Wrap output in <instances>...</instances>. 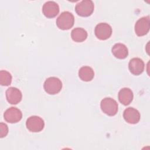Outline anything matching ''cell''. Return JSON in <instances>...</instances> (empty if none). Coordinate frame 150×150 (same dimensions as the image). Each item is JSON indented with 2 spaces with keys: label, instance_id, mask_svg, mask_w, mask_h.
Returning a JSON list of instances; mask_svg holds the SVG:
<instances>
[{
  "label": "cell",
  "instance_id": "6da1fadb",
  "mask_svg": "<svg viewBox=\"0 0 150 150\" xmlns=\"http://www.w3.org/2000/svg\"><path fill=\"white\" fill-rule=\"evenodd\" d=\"M74 22L73 15L68 11L62 12L56 19L57 27L62 30H68L72 28Z\"/></svg>",
  "mask_w": 150,
  "mask_h": 150
},
{
  "label": "cell",
  "instance_id": "7a4b0ae2",
  "mask_svg": "<svg viewBox=\"0 0 150 150\" xmlns=\"http://www.w3.org/2000/svg\"><path fill=\"white\" fill-rule=\"evenodd\" d=\"M43 87L47 93L53 95L60 91L62 88V83L59 78L50 77L45 80Z\"/></svg>",
  "mask_w": 150,
  "mask_h": 150
},
{
  "label": "cell",
  "instance_id": "3957f363",
  "mask_svg": "<svg viewBox=\"0 0 150 150\" xmlns=\"http://www.w3.org/2000/svg\"><path fill=\"white\" fill-rule=\"evenodd\" d=\"M100 107L103 112L109 116L115 115L118 110L117 101L110 97L103 98L101 101Z\"/></svg>",
  "mask_w": 150,
  "mask_h": 150
},
{
  "label": "cell",
  "instance_id": "277c9868",
  "mask_svg": "<svg viewBox=\"0 0 150 150\" xmlns=\"http://www.w3.org/2000/svg\"><path fill=\"white\" fill-rule=\"evenodd\" d=\"M94 3L91 0H83L76 5L75 11L81 16L87 17L92 14L94 11Z\"/></svg>",
  "mask_w": 150,
  "mask_h": 150
},
{
  "label": "cell",
  "instance_id": "5b68a950",
  "mask_svg": "<svg viewBox=\"0 0 150 150\" xmlns=\"http://www.w3.org/2000/svg\"><path fill=\"white\" fill-rule=\"evenodd\" d=\"M26 125L28 129L30 132H38L43 129L45 122L40 117L33 115L27 119Z\"/></svg>",
  "mask_w": 150,
  "mask_h": 150
},
{
  "label": "cell",
  "instance_id": "8992f818",
  "mask_svg": "<svg viewBox=\"0 0 150 150\" xmlns=\"http://www.w3.org/2000/svg\"><path fill=\"white\" fill-rule=\"evenodd\" d=\"M150 28L149 16H144L139 19L135 25V32L138 36H144L149 32Z\"/></svg>",
  "mask_w": 150,
  "mask_h": 150
},
{
  "label": "cell",
  "instance_id": "52a82bcc",
  "mask_svg": "<svg viewBox=\"0 0 150 150\" xmlns=\"http://www.w3.org/2000/svg\"><path fill=\"white\" fill-rule=\"evenodd\" d=\"M94 33L96 37L100 40L108 39L112 34V28L107 23H100L96 25Z\"/></svg>",
  "mask_w": 150,
  "mask_h": 150
},
{
  "label": "cell",
  "instance_id": "ba28073f",
  "mask_svg": "<svg viewBox=\"0 0 150 150\" xmlns=\"http://www.w3.org/2000/svg\"><path fill=\"white\" fill-rule=\"evenodd\" d=\"M4 117L5 120L9 123H16L22 119V113L19 109L12 107L5 111Z\"/></svg>",
  "mask_w": 150,
  "mask_h": 150
},
{
  "label": "cell",
  "instance_id": "9c48e42d",
  "mask_svg": "<svg viewBox=\"0 0 150 150\" xmlns=\"http://www.w3.org/2000/svg\"><path fill=\"white\" fill-rule=\"evenodd\" d=\"M42 12L46 17L54 18L59 12V5L54 1H47L43 5Z\"/></svg>",
  "mask_w": 150,
  "mask_h": 150
},
{
  "label": "cell",
  "instance_id": "30bf717a",
  "mask_svg": "<svg viewBox=\"0 0 150 150\" xmlns=\"http://www.w3.org/2000/svg\"><path fill=\"white\" fill-rule=\"evenodd\" d=\"M21 91L17 88L11 87L6 91V98L8 102L11 104H17L22 100Z\"/></svg>",
  "mask_w": 150,
  "mask_h": 150
},
{
  "label": "cell",
  "instance_id": "8fae6325",
  "mask_svg": "<svg viewBox=\"0 0 150 150\" xmlns=\"http://www.w3.org/2000/svg\"><path fill=\"white\" fill-rule=\"evenodd\" d=\"M123 117L127 122L135 124L139 122L140 120V114L137 109L132 107H128L124 110Z\"/></svg>",
  "mask_w": 150,
  "mask_h": 150
},
{
  "label": "cell",
  "instance_id": "7c38bea8",
  "mask_svg": "<svg viewBox=\"0 0 150 150\" xmlns=\"http://www.w3.org/2000/svg\"><path fill=\"white\" fill-rule=\"evenodd\" d=\"M144 62L138 57L131 59L128 64V68L130 72L136 76L141 74L144 71Z\"/></svg>",
  "mask_w": 150,
  "mask_h": 150
},
{
  "label": "cell",
  "instance_id": "4fadbf2b",
  "mask_svg": "<svg viewBox=\"0 0 150 150\" xmlns=\"http://www.w3.org/2000/svg\"><path fill=\"white\" fill-rule=\"evenodd\" d=\"M133 93L129 88H122L118 93V100L124 105L129 104L133 100Z\"/></svg>",
  "mask_w": 150,
  "mask_h": 150
},
{
  "label": "cell",
  "instance_id": "5bb4252c",
  "mask_svg": "<svg viewBox=\"0 0 150 150\" xmlns=\"http://www.w3.org/2000/svg\"><path fill=\"white\" fill-rule=\"evenodd\" d=\"M113 55L120 59H124L126 58L128 54V50L127 46L122 43L115 44L111 49Z\"/></svg>",
  "mask_w": 150,
  "mask_h": 150
},
{
  "label": "cell",
  "instance_id": "9a60e30c",
  "mask_svg": "<svg viewBox=\"0 0 150 150\" xmlns=\"http://www.w3.org/2000/svg\"><path fill=\"white\" fill-rule=\"evenodd\" d=\"M79 76L83 81H90L94 78V72L91 67L83 66L79 69Z\"/></svg>",
  "mask_w": 150,
  "mask_h": 150
},
{
  "label": "cell",
  "instance_id": "2e32d148",
  "mask_svg": "<svg viewBox=\"0 0 150 150\" xmlns=\"http://www.w3.org/2000/svg\"><path fill=\"white\" fill-rule=\"evenodd\" d=\"M71 37L74 42H81L87 39V33L86 30L81 28H76L71 30Z\"/></svg>",
  "mask_w": 150,
  "mask_h": 150
},
{
  "label": "cell",
  "instance_id": "e0dca14e",
  "mask_svg": "<svg viewBox=\"0 0 150 150\" xmlns=\"http://www.w3.org/2000/svg\"><path fill=\"white\" fill-rule=\"evenodd\" d=\"M12 82V76L11 73L6 70L0 71V84L2 86H7Z\"/></svg>",
  "mask_w": 150,
  "mask_h": 150
},
{
  "label": "cell",
  "instance_id": "ac0fdd59",
  "mask_svg": "<svg viewBox=\"0 0 150 150\" xmlns=\"http://www.w3.org/2000/svg\"><path fill=\"white\" fill-rule=\"evenodd\" d=\"M8 133V128L6 124L1 122L0 123V137L4 138Z\"/></svg>",
  "mask_w": 150,
  "mask_h": 150
}]
</instances>
